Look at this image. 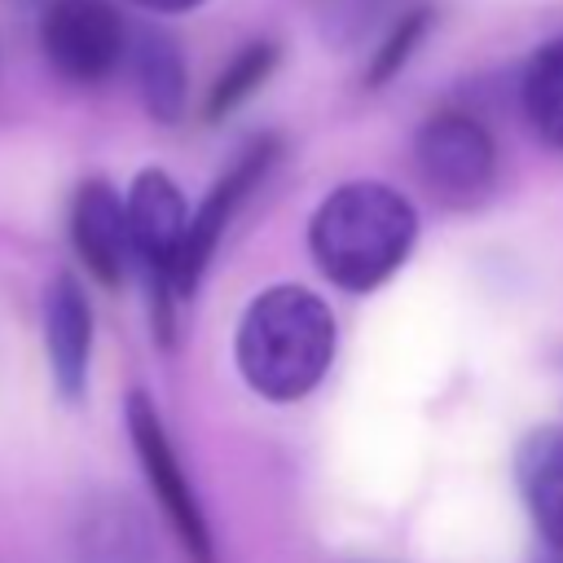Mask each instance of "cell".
I'll return each mask as SVG.
<instances>
[{
  "mask_svg": "<svg viewBox=\"0 0 563 563\" xmlns=\"http://www.w3.org/2000/svg\"><path fill=\"white\" fill-rule=\"evenodd\" d=\"M238 369L264 400L308 396L334 356V317L303 286H273L255 295L238 321Z\"/></svg>",
  "mask_w": 563,
  "mask_h": 563,
  "instance_id": "cell-1",
  "label": "cell"
},
{
  "mask_svg": "<svg viewBox=\"0 0 563 563\" xmlns=\"http://www.w3.org/2000/svg\"><path fill=\"white\" fill-rule=\"evenodd\" d=\"M413 207L374 180L339 185L308 224L317 268L343 290H374L413 246Z\"/></svg>",
  "mask_w": 563,
  "mask_h": 563,
  "instance_id": "cell-2",
  "label": "cell"
},
{
  "mask_svg": "<svg viewBox=\"0 0 563 563\" xmlns=\"http://www.w3.org/2000/svg\"><path fill=\"white\" fill-rule=\"evenodd\" d=\"M128 216V242H132V264L145 273L150 295H154V330L163 343H172V308H176V260L185 242V198L176 180L158 167L141 172L123 198Z\"/></svg>",
  "mask_w": 563,
  "mask_h": 563,
  "instance_id": "cell-3",
  "label": "cell"
},
{
  "mask_svg": "<svg viewBox=\"0 0 563 563\" xmlns=\"http://www.w3.org/2000/svg\"><path fill=\"white\" fill-rule=\"evenodd\" d=\"M123 418H128V435H132V449L141 457V471H145L167 523L176 528L185 554L194 563H216L207 515H202V506L194 497V484H189V475H185V466H180V457H176V449L167 440V427H163L154 400L145 391H132L128 405H123Z\"/></svg>",
  "mask_w": 563,
  "mask_h": 563,
  "instance_id": "cell-4",
  "label": "cell"
},
{
  "mask_svg": "<svg viewBox=\"0 0 563 563\" xmlns=\"http://www.w3.org/2000/svg\"><path fill=\"white\" fill-rule=\"evenodd\" d=\"M48 66L70 84H101L128 53L123 18L110 0H48L40 22Z\"/></svg>",
  "mask_w": 563,
  "mask_h": 563,
  "instance_id": "cell-5",
  "label": "cell"
},
{
  "mask_svg": "<svg viewBox=\"0 0 563 563\" xmlns=\"http://www.w3.org/2000/svg\"><path fill=\"white\" fill-rule=\"evenodd\" d=\"M413 154L427 189L449 207H475L493 189L497 150H493V136L471 114L444 110L427 119Z\"/></svg>",
  "mask_w": 563,
  "mask_h": 563,
  "instance_id": "cell-6",
  "label": "cell"
},
{
  "mask_svg": "<svg viewBox=\"0 0 563 563\" xmlns=\"http://www.w3.org/2000/svg\"><path fill=\"white\" fill-rule=\"evenodd\" d=\"M273 154H277V141H273V136L251 141V145L233 158V167L216 180V189L202 198V207L189 216L185 242H180V260H176V299L194 295V286H198V277H202L211 251L220 246V238H224L233 211H238V207L246 202V194L260 185V176L268 172Z\"/></svg>",
  "mask_w": 563,
  "mask_h": 563,
  "instance_id": "cell-7",
  "label": "cell"
},
{
  "mask_svg": "<svg viewBox=\"0 0 563 563\" xmlns=\"http://www.w3.org/2000/svg\"><path fill=\"white\" fill-rule=\"evenodd\" d=\"M44 356L62 400H79L92 361V303L70 273H57L44 290Z\"/></svg>",
  "mask_w": 563,
  "mask_h": 563,
  "instance_id": "cell-8",
  "label": "cell"
},
{
  "mask_svg": "<svg viewBox=\"0 0 563 563\" xmlns=\"http://www.w3.org/2000/svg\"><path fill=\"white\" fill-rule=\"evenodd\" d=\"M70 242L84 260V268L101 286H119L132 268V242H128V216L123 198L106 180H84L70 202Z\"/></svg>",
  "mask_w": 563,
  "mask_h": 563,
  "instance_id": "cell-9",
  "label": "cell"
},
{
  "mask_svg": "<svg viewBox=\"0 0 563 563\" xmlns=\"http://www.w3.org/2000/svg\"><path fill=\"white\" fill-rule=\"evenodd\" d=\"M519 493L545 545L563 550V427H541L519 444Z\"/></svg>",
  "mask_w": 563,
  "mask_h": 563,
  "instance_id": "cell-10",
  "label": "cell"
},
{
  "mask_svg": "<svg viewBox=\"0 0 563 563\" xmlns=\"http://www.w3.org/2000/svg\"><path fill=\"white\" fill-rule=\"evenodd\" d=\"M128 53H132V70H136L145 110L158 123H176L185 110V62H180L176 40L158 26H141L128 40Z\"/></svg>",
  "mask_w": 563,
  "mask_h": 563,
  "instance_id": "cell-11",
  "label": "cell"
},
{
  "mask_svg": "<svg viewBox=\"0 0 563 563\" xmlns=\"http://www.w3.org/2000/svg\"><path fill=\"white\" fill-rule=\"evenodd\" d=\"M523 110H528V123L541 132V141L563 150V40L545 44L528 62V70H523Z\"/></svg>",
  "mask_w": 563,
  "mask_h": 563,
  "instance_id": "cell-12",
  "label": "cell"
},
{
  "mask_svg": "<svg viewBox=\"0 0 563 563\" xmlns=\"http://www.w3.org/2000/svg\"><path fill=\"white\" fill-rule=\"evenodd\" d=\"M273 62H277V48H273V44H246V48L229 62V70L216 79V88H211V97H207V119H224L233 106H242V101L268 79Z\"/></svg>",
  "mask_w": 563,
  "mask_h": 563,
  "instance_id": "cell-13",
  "label": "cell"
},
{
  "mask_svg": "<svg viewBox=\"0 0 563 563\" xmlns=\"http://www.w3.org/2000/svg\"><path fill=\"white\" fill-rule=\"evenodd\" d=\"M427 26H431V13H427V9L405 13V18H400V26H396V31L383 40V48H378V57H374V66H369V84L391 79V75L405 66V57L413 53V44L427 35Z\"/></svg>",
  "mask_w": 563,
  "mask_h": 563,
  "instance_id": "cell-14",
  "label": "cell"
},
{
  "mask_svg": "<svg viewBox=\"0 0 563 563\" xmlns=\"http://www.w3.org/2000/svg\"><path fill=\"white\" fill-rule=\"evenodd\" d=\"M141 9H154V13H180V9H194L202 0H136Z\"/></svg>",
  "mask_w": 563,
  "mask_h": 563,
  "instance_id": "cell-15",
  "label": "cell"
},
{
  "mask_svg": "<svg viewBox=\"0 0 563 563\" xmlns=\"http://www.w3.org/2000/svg\"><path fill=\"white\" fill-rule=\"evenodd\" d=\"M550 554H545V563H563V550H554V545H545Z\"/></svg>",
  "mask_w": 563,
  "mask_h": 563,
  "instance_id": "cell-16",
  "label": "cell"
},
{
  "mask_svg": "<svg viewBox=\"0 0 563 563\" xmlns=\"http://www.w3.org/2000/svg\"><path fill=\"white\" fill-rule=\"evenodd\" d=\"M13 4H48V0H13Z\"/></svg>",
  "mask_w": 563,
  "mask_h": 563,
  "instance_id": "cell-17",
  "label": "cell"
}]
</instances>
